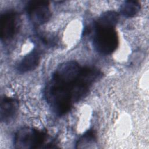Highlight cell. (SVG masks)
Wrapping results in <instances>:
<instances>
[{
  "label": "cell",
  "instance_id": "6da1fadb",
  "mask_svg": "<svg viewBox=\"0 0 149 149\" xmlns=\"http://www.w3.org/2000/svg\"><path fill=\"white\" fill-rule=\"evenodd\" d=\"M101 76L94 67H81L73 61L61 64L47 84L45 95L53 111L62 116L74 102L84 97L91 85Z\"/></svg>",
  "mask_w": 149,
  "mask_h": 149
},
{
  "label": "cell",
  "instance_id": "7a4b0ae2",
  "mask_svg": "<svg viewBox=\"0 0 149 149\" xmlns=\"http://www.w3.org/2000/svg\"><path fill=\"white\" fill-rule=\"evenodd\" d=\"M93 45L102 55H109L117 48L119 44L118 34L114 27L94 26Z\"/></svg>",
  "mask_w": 149,
  "mask_h": 149
},
{
  "label": "cell",
  "instance_id": "3957f363",
  "mask_svg": "<svg viewBox=\"0 0 149 149\" xmlns=\"http://www.w3.org/2000/svg\"><path fill=\"white\" fill-rule=\"evenodd\" d=\"M46 139V134L36 129L24 127L15 133L14 146L16 148L33 149L42 147Z\"/></svg>",
  "mask_w": 149,
  "mask_h": 149
},
{
  "label": "cell",
  "instance_id": "277c9868",
  "mask_svg": "<svg viewBox=\"0 0 149 149\" xmlns=\"http://www.w3.org/2000/svg\"><path fill=\"white\" fill-rule=\"evenodd\" d=\"M26 9L29 20L35 26H38L47 23L51 16L49 4L47 1H30Z\"/></svg>",
  "mask_w": 149,
  "mask_h": 149
},
{
  "label": "cell",
  "instance_id": "5b68a950",
  "mask_svg": "<svg viewBox=\"0 0 149 149\" xmlns=\"http://www.w3.org/2000/svg\"><path fill=\"white\" fill-rule=\"evenodd\" d=\"M20 25V19L15 11H8L1 15L0 37L2 41L12 38L18 32Z\"/></svg>",
  "mask_w": 149,
  "mask_h": 149
},
{
  "label": "cell",
  "instance_id": "8992f818",
  "mask_svg": "<svg viewBox=\"0 0 149 149\" xmlns=\"http://www.w3.org/2000/svg\"><path fill=\"white\" fill-rule=\"evenodd\" d=\"M19 109L18 101L13 98L4 97L1 100L0 120L2 122L8 123L16 116Z\"/></svg>",
  "mask_w": 149,
  "mask_h": 149
},
{
  "label": "cell",
  "instance_id": "52a82bcc",
  "mask_svg": "<svg viewBox=\"0 0 149 149\" xmlns=\"http://www.w3.org/2000/svg\"><path fill=\"white\" fill-rule=\"evenodd\" d=\"M40 54L38 50L33 49L24 56L17 66V70L20 73H25L34 69L39 64Z\"/></svg>",
  "mask_w": 149,
  "mask_h": 149
},
{
  "label": "cell",
  "instance_id": "ba28073f",
  "mask_svg": "<svg viewBox=\"0 0 149 149\" xmlns=\"http://www.w3.org/2000/svg\"><path fill=\"white\" fill-rule=\"evenodd\" d=\"M119 20V14L112 10L103 13L97 20L95 26L109 27L115 28Z\"/></svg>",
  "mask_w": 149,
  "mask_h": 149
},
{
  "label": "cell",
  "instance_id": "9c48e42d",
  "mask_svg": "<svg viewBox=\"0 0 149 149\" xmlns=\"http://www.w3.org/2000/svg\"><path fill=\"white\" fill-rule=\"evenodd\" d=\"M140 10V5L137 1H125L120 6V13L126 17L136 16Z\"/></svg>",
  "mask_w": 149,
  "mask_h": 149
},
{
  "label": "cell",
  "instance_id": "30bf717a",
  "mask_svg": "<svg viewBox=\"0 0 149 149\" xmlns=\"http://www.w3.org/2000/svg\"><path fill=\"white\" fill-rule=\"evenodd\" d=\"M96 141V134L94 130H89L86 132L76 143V148H86L91 147Z\"/></svg>",
  "mask_w": 149,
  "mask_h": 149
}]
</instances>
